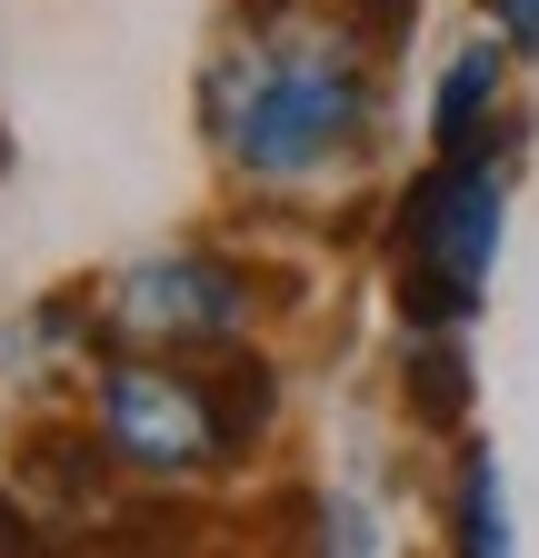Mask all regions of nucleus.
<instances>
[{"label": "nucleus", "mask_w": 539, "mask_h": 558, "mask_svg": "<svg viewBox=\"0 0 539 558\" xmlns=\"http://www.w3.org/2000/svg\"><path fill=\"white\" fill-rule=\"evenodd\" d=\"M211 130L220 150L260 180H300L330 150L370 130V81H360V31L350 40H290L270 31L211 70Z\"/></svg>", "instance_id": "obj_1"}, {"label": "nucleus", "mask_w": 539, "mask_h": 558, "mask_svg": "<svg viewBox=\"0 0 539 558\" xmlns=\"http://www.w3.org/2000/svg\"><path fill=\"white\" fill-rule=\"evenodd\" d=\"M490 250H500V170L480 150H450L410 190V269H399L410 319H430V329L469 319V300L490 279Z\"/></svg>", "instance_id": "obj_2"}, {"label": "nucleus", "mask_w": 539, "mask_h": 558, "mask_svg": "<svg viewBox=\"0 0 539 558\" xmlns=\"http://www.w3.org/2000/svg\"><path fill=\"white\" fill-rule=\"evenodd\" d=\"M100 429L141 469H200V459L230 449L220 389L211 379H170V369H110L100 379Z\"/></svg>", "instance_id": "obj_3"}, {"label": "nucleus", "mask_w": 539, "mask_h": 558, "mask_svg": "<svg viewBox=\"0 0 539 558\" xmlns=\"http://www.w3.org/2000/svg\"><path fill=\"white\" fill-rule=\"evenodd\" d=\"M240 310H250V290L220 259H151L110 300V319L141 329V339H220V329H240Z\"/></svg>", "instance_id": "obj_4"}, {"label": "nucleus", "mask_w": 539, "mask_h": 558, "mask_svg": "<svg viewBox=\"0 0 539 558\" xmlns=\"http://www.w3.org/2000/svg\"><path fill=\"white\" fill-rule=\"evenodd\" d=\"M490 81H500L490 50H469V60L450 70V90H440V150H469V140H480V100H490Z\"/></svg>", "instance_id": "obj_5"}, {"label": "nucleus", "mask_w": 539, "mask_h": 558, "mask_svg": "<svg viewBox=\"0 0 539 558\" xmlns=\"http://www.w3.org/2000/svg\"><path fill=\"white\" fill-rule=\"evenodd\" d=\"M410 409L430 418V429H450V418L469 409V369H459V349H420V360H410Z\"/></svg>", "instance_id": "obj_6"}, {"label": "nucleus", "mask_w": 539, "mask_h": 558, "mask_svg": "<svg viewBox=\"0 0 539 558\" xmlns=\"http://www.w3.org/2000/svg\"><path fill=\"white\" fill-rule=\"evenodd\" d=\"M510 529H500V488H490V459H469V478H459V548H500Z\"/></svg>", "instance_id": "obj_7"}, {"label": "nucleus", "mask_w": 539, "mask_h": 558, "mask_svg": "<svg viewBox=\"0 0 539 558\" xmlns=\"http://www.w3.org/2000/svg\"><path fill=\"white\" fill-rule=\"evenodd\" d=\"M500 21H510V40H539V0H500Z\"/></svg>", "instance_id": "obj_8"}, {"label": "nucleus", "mask_w": 539, "mask_h": 558, "mask_svg": "<svg viewBox=\"0 0 539 558\" xmlns=\"http://www.w3.org/2000/svg\"><path fill=\"white\" fill-rule=\"evenodd\" d=\"M0 538H21V509H0Z\"/></svg>", "instance_id": "obj_9"}]
</instances>
